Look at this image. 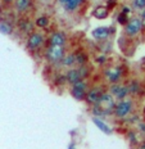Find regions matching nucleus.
I'll return each instance as SVG.
<instances>
[{
    "label": "nucleus",
    "mask_w": 145,
    "mask_h": 149,
    "mask_svg": "<svg viewBox=\"0 0 145 149\" xmlns=\"http://www.w3.org/2000/svg\"><path fill=\"white\" fill-rule=\"evenodd\" d=\"M68 149H76V147H75V143H71L69 147H68Z\"/></svg>",
    "instance_id": "29"
},
{
    "label": "nucleus",
    "mask_w": 145,
    "mask_h": 149,
    "mask_svg": "<svg viewBox=\"0 0 145 149\" xmlns=\"http://www.w3.org/2000/svg\"><path fill=\"white\" fill-rule=\"evenodd\" d=\"M49 45L53 46H66L67 45V35L63 31H54L49 35L48 39Z\"/></svg>",
    "instance_id": "11"
},
{
    "label": "nucleus",
    "mask_w": 145,
    "mask_h": 149,
    "mask_svg": "<svg viewBox=\"0 0 145 149\" xmlns=\"http://www.w3.org/2000/svg\"><path fill=\"white\" fill-rule=\"evenodd\" d=\"M92 15L98 19H105V18L109 15V9L107 7H96L92 12Z\"/></svg>",
    "instance_id": "18"
},
{
    "label": "nucleus",
    "mask_w": 145,
    "mask_h": 149,
    "mask_svg": "<svg viewBox=\"0 0 145 149\" xmlns=\"http://www.w3.org/2000/svg\"><path fill=\"white\" fill-rule=\"evenodd\" d=\"M3 3H4L5 5H8V4H10V3H13V0H3Z\"/></svg>",
    "instance_id": "28"
},
{
    "label": "nucleus",
    "mask_w": 145,
    "mask_h": 149,
    "mask_svg": "<svg viewBox=\"0 0 145 149\" xmlns=\"http://www.w3.org/2000/svg\"><path fill=\"white\" fill-rule=\"evenodd\" d=\"M128 140H130V143L132 145H137V138H136V134H135L134 131H130L128 132Z\"/></svg>",
    "instance_id": "25"
},
{
    "label": "nucleus",
    "mask_w": 145,
    "mask_h": 149,
    "mask_svg": "<svg viewBox=\"0 0 145 149\" xmlns=\"http://www.w3.org/2000/svg\"><path fill=\"white\" fill-rule=\"evenodd\" d=\"M46 39H45V35L40 31H32L31 33H28L27 36V40H26V48L32 53V52H36L41 48L42 45L45 44Z\"/></svg>",
    "instance_id": "4"
},
{
    "label": "nucleus",
    "mask_w": 145,
    "mask_h": 149,
    "mask_svg": "<svg viewBox=\"0 0 145 149\" xmlns=\"http://www.w3.org/2000/svg\"><path fill=\"white\" fill-rule=\"evenodd\" d=\"M141 31H143V23H141L140 17H131L127 23L123 26V36L128 39H135Z\"/></svg>",
    "instance_id": "2"
},
{
    "label": "nucleus",
    "mask_w": 145,
    "mask_h": 149,
    "mask_svg": "<svg viewBox=\"0 0 145 149\" xmlns=\"http://www.w3.org/2000/svg\"><path fill=\"white\" fill-rule=\"evenodd\" d=\"M89 82L87 80H80L78 82L71 85V95L78 102H82L85 99V95L89 90Z\"/></svg>",
    "instance_id": "8"
},
{
    "label": "nucleus",
    "mask_w": 145,
    "mask_h": 149,
    "mask_svg": "<svg viewBox=\"0 0 145 149\" xmlns=\"http://www.w3.org/2000/svg\"><path fill=\"white\" fill-rule=\"evenodd\" d=\"M134 100L130 98L122 99V100L116 102L114 109H113V116L118 120H126L127 117L131 116V113L134 112Z\"/></svg>",
    "instance_id": "1"
},
{
    "label": "nucleus",
    "mask_w": 145,
    "mask_h": 149,
    "mask_svg": "<svg viewBox=\"0 0 145 149\" xmlns=\"http://www.w3.org/2000/svg\"><path fill=\"white\" fill-rule=\"evenodd\" d=\"M35 24L36 27H39V29H46V27H49V24H50V19H49L46 15H41V17H39L35 21Z\"/></svg>",
    "instance_id": "21"
},
{
    "label": "nucleus",
    "mask_w": 145,
    "mask_h": 149,
    "mask_svg": "<svg viewBox=\"0 0 145 149\" xmlns=\"http://www.w3.org/2000/svg\"><path fill=\"white\" fill-rule=\"evenodd\" d=\"M18 26H19V29L23 31V32H27V33H31L32 32V22H31L30 19H27V18L22 17L19 21H18Z\"/></svg>",
    "instance_id": "19"
},
{
    "label": "nucleus",
    "mask_w": 145,
    "mask_h": 149,
    "mask_svg": "<svg viewBox=\"0 0 145 149\" xmlns=\"http://www.w3.org/2000/svg\"><path fill=\"white\" fill-rule=\"evenodd\" d=\"M127 88H128V94H130V97H136V95L140 94L143 86H141V84L139 80L132 79L127 82Z\"/></svg>",
    "instance_id": "15"
},
{
    "label": "nucleus",
    "mask_w": 145,
    "mask_h": 149,
    "mask_svg": "<svg viewBox=\"0 0 145 149\" xmlns=\"http://www.w3.org/2000/svg\"><path fill=\"white\" fill-rule=\"evenodd\" d=\"M59 63L62 64V67L64 68H73L76 67V58H75V54L73 53H69V54H66L63 57Z\"/></svg>",
    "instance_id": "17"
},
{
    "label": "nucleus",
    "mask_w": 145,
    "mask_h": 149,
    "mask_svg": "<svg viewBox=\"0 0 145 149\" xmlns=\"http://www.w3.org/2000/svg\"><path fill=\"white\" fill-rule=\"evenodd\" d=\"M58 4L62 5L66 12L69 13H75L78 10V8L86 1V0H57Z\"/></svg>",
    "instance_id": "12"
},
{
    "label": "nucleus",
    "mask_w": 145,
    "mask_h": 149,
    "mask_svg": "<svg viewBox=\"0 0 145 149\" xmlns=\"http://www.w3.org/2000/svg\"><path fill=\"white\" fill-rule=\"evenodd\" d=\"M92 121H94V122L98 125V127H99L100 130H103L104 132H107V134H110V132H112V129H110V127L108 126L105 122H103L101 120L98 118V117H94V118H92Z\"/></svg>",
    "instance_id": "22"
},
{
    "label": "nucleus",
    "mask_w": 145,
    "mask_h": 149,
    "mask_svg": "<svg viewBox=\"0 0 145 149\" xmlns=\"http://www.w3.org/2000/svg\"><path fill=\"white\" fill-rule=\"evenodd\" d=\"M64 79H66V81L69 84V85H73V84L78 82L81 79V74L78 72V68L77 67H73V68H68V70L66 71V73H64Z\"/></svg>",
    "instance_id": "14"
},
{
    "label": "nucleus",
    "mask_w": 145,
    "mask_h": 149,
    "mask_svg": "<svg viewBox=\"0 0 145 149\" xmlns=\"http://www.w3.org/2000/svg\"><path fill=\"white\" fill-rule=\"evenodd\" d=\"M66 46H53L49 45L46 48V50L44 53V58L46 62L50 64H57L63 59V57L66 55Z\"/></svg>",
    "instance_id": "3"
},
{
    "label": "nucleus",
    "mask_w": 145,
    "mask_h": 149,
    "mask_svg": "<svg viewBox=\"0 0 145 149\" xmlns=\"http://www.w3.org/2000/svg\"><path fill=\"white\" fill-rule=\"evenodd\" d=\"M128 19H130V18L127 17V14H126V13H123V12H121V13H119V15H118V23H121V24H123V26H125V24L127 23Z\"/></svg>",
    "instance_id": "24"
},
{
    "label": "nucleus",
    "mask_w": 145,
    "mask_h": 149,
    "mask_svg": "<svg viewBox=\"0 0 145 149\" xmlns=\"http://www.w3.org/2000/svg\"><path fill=\"white\" fill-rule=\"evenodd\" d=\"M139 17H140L141 23H143V30H145V8L140 12V15H139Z\"/></svg>",
    "instance_id": "26"
},
{
    "label": "nucleus",
    "mask_w": 145,
    "mask_h": 149,
    "mask_svg": "<svg viewBox=\"0 0 145 149\" xmlns=\"http://www.w3.org/2000/svg\"><path fill=\"white\" fill-rule=\"evenodd\" d=\"M137 149H145V140L141 141L140 144H137Z\"/></svg>",
    "instance_id": "27"
},
{
    "label": "nucleus",
    "mask_w": 145,
    "mask_h": 149,
    "mask_svg": "<svg viewBox=\"0 0 145 149\" xmlns=\"http://www.w3.org/2000/svg\"><path fill=\"white\" fill-rule=\"evenodd\" d=\"M125 71L121 66H110L107 67L103 72V76L105 79V81L109 84H116V82H121V80L123 79Z\"/></svg>",
    "instance_id": "5"
},
{
    "label": "nucleus",
    "mask_w": 145,
    "mask_h": 149,
    "mask_svg": "<svg viewBox=\"0 0 145 149\" xmlns=\"http://www.w3.org/2000/svg\"><path fill=\"white\" fill-rule=\"evenodd\" d=\"M73 54H75V58H76V66L77 67L85 66V64L89 63V54L84 50V49H78V50H76Z\"/></svg>",
    "instance_id": "16"
},
{
    "label": "nucleus",
    "mask_w": 145,
    "mask_h": 149,
    "mask_svg": "<svg viewBox=\"0 0 145 149\" xmlns=\"http://www.w3.org/2000/svg\"><path fill=\"white\" fill-rule=\"evenodd\" d=\"M13 8L18 14H24L31 9L33 0H13Z\"/></svg>",
    "instance_id": "13"
},
{
    "label": "nucleus",
    "mask_w": 145,
    "mask_h": 149,
    "mask_svg": "<svg viewBox=\"0 0 145 149\" xmlns=\"http://www.w3.org/2000/svg\"><path fill=\"white\" fill-rule=\"evenodd\" d=\"M96 105H98V107H99L100 109L103 111L105 114H110V113H113V109H114L116 99L113 98L112 95H110L109 93L107 91V90H104Z\"/></svg>",
    "instance_id": "7"
},
{
    "label": "nucleus",
    "mask_w": 145,
    "mask_h": 149,
    "mask_svg": "<svg viewBox=\"0 0 145 149\" xmlns=\"http://www.w3.org/2000/svg\"><path fill=\"white\" fill-rule=\"evenodd\" d=\"M107 91L116 99V102L122 100V99H126V98L130 97V94H128L127 84H123V82L110 84V85L108 86V90H107Z\"/></svg>",
    "instance_id": "6"
},
{
    "label": "nucleus",
    "mask_w": 145,
    "mask_h": 149,
    "mask_svg": "<svg viewBox=\"0 0 145 149\" xmlns=\"http://www.w3.org/2000/svg\"><path fill=\"white\" fill-rule=\"evenodd\" d=\"M91 36L92 39H95L96 41H107L110 36H112V29L108 26H100L96 27L91 31Z\"/></svg>",
    "instance_id": "10"
},
{
    "label": "nucleus",
    "mask_w": 145,
    "mask_h": 149,
    "mask_svg": "<svg viewBox=\"0 0 145 149\" xmlns=\"http://www.w3.org/2000/svg\"><path fill=\"white\" fill-rule=\"evenodd\" d=\"M131 8L134 10L141 12L145 8V0H131Z\"/></svg>",
    "instance_id": "23"
},
{
    "label": "nucleus",
    "mask_w": 145,
    "mask_h": 149,
    "mask_svg": "<svg viewBox=\"0 0 145 149\" xmlns=\"http://www.w3.org/2000/svg\"><path fill=\"white\" fill-rule=\"evenodd\" d=\"M104 90L99 88V86H94V88H89L87 93H86L85 95V99L84 100L86 102V104L89 105V107H92V105H96L98 102H99V99L101 97V94H103Z\"/></svg>",
    "instance_id": "9"
},
{
    "label": "nucleus",
    "mask_w": 145,
    "mask_h": 149,
    "mask_svg": "<svg viewBox=\"0 0 145 149\" xmlns=\"http://www.w3.org/2000/svg\"><path fill=\"white\" fill-rule=\"evenodd\" d=\"M0 32L4 33V35H10L13 32V26L10 24V22L4 19L0 21Z\"/></svg>",
    "instance_id": "20"
}]
</instances>
